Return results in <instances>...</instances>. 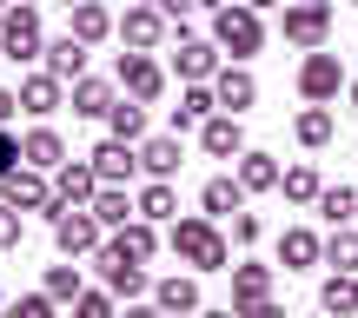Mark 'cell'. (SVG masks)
I'll return each instance as SVG.
<instances>
[{
	"mask_svg": "<svg viewBox=\"0 0 358 318\" xmlns=\"http://www.w3.org/2000/svg\"><path fill=\"white\" fill-rule=\"evenodd\" d=\"M166 245L186 259V266H199V272H232V266H226V259H232V245H226V232H219L206 212H199V219H173Z\"/></svg>",
	"mask_w": 358,
	"mask_h": 318,
	"instance_id": "1",
	"label": "cell"
},
{
	"mask_svg": "<svg viewBox=\"0 0 358 318\" xmlns=\"http://www.w3.org/2000/svg\"><path fill=\"white\" fill-rule=\"evenodd\" d=\"M213 40H219L226 53H232V60L259 53V47H266V27H259V7H245V0H239V7H219V13H213Z\"/></svg>",
	"mask_w": 358,
	"mask_h": 318,
	"instance_id": "2",
	"label": "cell"
},
{
	"mask_svg": "<svg viewBox=\"0 0 358 318\" xmlns=\"http://www.w3.org/2000/svg\"><path fill=\"white\" fill-rule=\"evenodd\" d=\"M0 199L20 205V212H47V219H60V192L40 179V166H13V173L0 179Z\"/></svg>",
	"mask_w": 358,
	"mask_h": 318,
	"instance_id": "3",
	"label": "cell"
},
{
	"mask_svg": "<svg viewBox=\"0 0 358 318\" xmlns=\"http://www.w3.org/2000/svg\"><path fill=\"white\" fill-rule=\"evenodd\" d=\"M345 66H338V53H306V66H299V93H306V106H332L338 93H345Z\"/></svg>",
	"mask_w": 358,
	"mask_h": 318,
	"instance_id": "4",
	"label": "cell"
},
{
	"mask_svg": "<svg viewBox=\"0 0 358 318\" xmlns=\"http://www.w3.org/2000/svg\"><path fill=\"white\" fill-rule=\"evenodd\" d=\"M285 40L319 53L325 40H332V7H325V0H292V7H285Z\"/></svg>",
	"mask_w": 358,
	"mask_h": 318,
	"instance_id": "5",
	"label": "cell"
},
{
	"mask_svg": "<svg viewBox=\"0 0 358 318\" xmlns=\"http://www.w3.org/2000/svg\"><path fill=\"white\" fill-rule=\"evenodd\" d=\"M53 245H60V259H80L100 245V212L93 205H60V219H53Z\"/></svg>",
	"mask_w": 358,
	"mask_h": 318,
	"instance_id": "6",
	"label": "cell"
},
{
	"mask_svg": "<svg viewBox=\"0 0 358 318\" xmlns=\"http://www.w3.org/2000/svg\"><path fill=\"white\" fill-rule=\"evenodd\" d=\"M0 53L7 60H40V7H7L0 13Z\"/></svg>",
	"mask_w": 358,
	"mask_h": 318,
	"instance_id": "7",
	"label": "cell"
},
{
	"mask_svg": "<svg viewBox=\"0 0 358 318\" xmlns=\"http://www.w3.org/2000/svg\"><path fill=\"white\" fill-rule=\"evenodd\" d=\"M166 20H173V13L159 7V0H140V7L120 13V40H127L133 53H153L159 40H166Z\"/></svg>",
	"mask_w": 358,
	"mask_h": 318,
	"instance_id": "8",
	"label": "cell"
},
{
	"mask_svg": "<svg viewBox=\"0 0 358 318\" xmlns=\"http://www.w3.org/2000/svg\"><path fill=\"white\" fill-rule=\"evenodd\" d=\"M120 87H127V100H146V106H153L159 100V93H166V66H159L153 60V53H120Z\"/></svg>",
	"mask_w": 358,
	"mask_h": 318,
	"instance_id": "9",
	"label": "cell"
},
{
	"mask_svg": "<svg viewBox=\"0 0 358 318\" xmlns=\"http://www.w3.org/2000/svg\"><path fill=\"white\" fill-rule=\"evenodd\" d=\"M87 159H93V173H100L106 186H120V179H133V173H140V146H133V140H113V133H106V140L93 146Z\"/></svg>",
	"mask_w": 358,
	"mask_h": 318,
	"instance_id": "10",
	"label": "cell"
},
{
	"mask_svg": "<svg viewBox=\"0 0 358 318\" xmlns=\"http://www.w3.org/2000/svg\"><path fill=\"white\" fill-rule=\"evenodd\" d=\"M100 279H106V292H127V298L146 292V266H140V259H127L120 245H100Z\"/></svg>",
	"mask_w": 358,
	"mask_h": 318,
	"instance_id": "11",
	"label": "cell"
},
{
	"mask_svg": "<svg viewBox=\"0 0 358 318\" xmlns=\"http://www.w3.org/2000/svg\"><path fill=\"white\" fill-rule=\"evenodd\" d=\"M100 186H106V179L93 173V159H66V166H60V179H53L60 205H93V199H100Z\"/></svg>",
	"mask_w": 358,
	"mask_h": 318,
	"instance_id": "12",
	"label": "cell"
},
{
	"mask_svg": "<svg viewBox=\"0 0 358 318\" xmlns=\"http://www.w3.org/2000/svg\"><path fill=\"white\" fill-rule=\"evenodd\" d=\"M199 146H206L213 159H239V153H245V127H239V113H213V120L199 127Z\"/></svg>",
	"mask_w": 358,
	"mask_h": 318,
	"instance_id": "13",
	"label": "cell"
},
{
	"mask_svg": "<svg viewBox=\"0 0 358 318\" xmlns=\"http://www.w3.org/2000/svg\"><path fill=\"white\" fill-rule=\"evenodd\" d=\"M213 93H219V113H245V106L259 100V80L245 73V66H219V73H213Z\"/></svg>",
	"mask_w": 358,
	"mask_h": 318,
	"instance_id": "14",
	"label": "cell"
},
{
	"mask_svg": "<svg viewBox=\"0 0 358 318\" xmlns=\"http://www.w3.org/2000/svg\"><path fill=\"white\" fill-rule=\"evenodd\" d=\"M213 113H219V93L206 87V80H186V93H179V106H173V133H186V127H206Z\"/></svg>",
	"mask_w": 358,
	"mask_h": 318,
	"instance_id": "15",
	"label": "cell"
},
{
	"mask_svg": "<svg viewBox=\"0 0 358 318\" xmlns=\"http://www.w3.org/2000/svg\"><path fill=\"white\" fill-rule=\"evenodd\" d=\"M173 66H179V80H213V73H219V40H192V34H179Z\"/></svg>",
	"mask_w": 358,
	"mask_h": 318,
	"instance_id": "16",
	"label": "cell"
},
{
	"mask_svg": "<svg viewBox=\"0 0 358 318\" xmlns=\"http://www.w3.org/2000/svg\"><path fill=\"white\" fill-rule=\"evenodd\" d=\"M40 60H47V73H53V80H66V87H73V80H87V40L66 34V40H53Z\"/></svg>",
	"mask_w": 358,
	"mask_h": 318,
	"instance_id": "17",
	"label": "cell"
},
{
	"mask_svg": "<svg viewBox=\"0 0 358 318\" xmlns=\"http://www.w3.org/2000/svg\"><path fill=\"white\" fill-rule=\"evenodd\" d=\"M319 259H325V239H319V232H306V226L279 232V266L285 272H306V266H319Z\"/></svg>",
	"mask_w": 358,
	"mask_h": 318,
	"instance_id": "18",
	"label": "cell"
},
{
	"mask_svg": "<svg viewBox=\"0 0 358 318\" xmlns=\"http://www.w3.org/2000/svg\"><path fill=\"white\" fill-rule=\"evenodd\" d=\"M20 166H40V173H60V166H66V146H60V133H53V127H34V133L20 140Z\"/></svg>",
	"mask_w": 358,
	"mask_h": 318,
	"instance_id": "19",
	"label": "cell"
},
{
	"mask_svg": "<svg viewBox=\"0 0 358 318\" xmlns=\"http://www.w3.org/2000/svg\"><path fill=\"white\" fill-rule=\"evenodd\" d=\"M153 305L166 312V318H199V285L173 272V279H159V285H153Z\"/></svg>",
	"mask_w": 358,
	"mask_h": 318,
	"instance_id": "20",
	"label": "cell"
},
{
	"mask_svg": "<svg viewBox=\"0 0 358 318\" xmlns=\"http://www.w3.org/2000/svg\"><path fill=\"white\" fill-rule=\"evenodd\" d=\"M60 100H66V80H53V73H27L20 80V106L27 113L47 120V113H60Z\"/></svg>",
	"mask_w": 358,
	"mask_h": 318,
	"instance_id": "21",
	"label": "cell"
},
{
	"mask_svg": "<svg viewBox=\"0 0 358 318\" xmlns=\"http://www.w3.org/2000/svg\"><path fill=\"white\" fill-rule=\"evenodd\" d=\"M179 159H186V153H179V133H159V140L140 146V173H153V179H173Z\"/></svg>",
	"mask_w": 358,
	"mask_h": 318,
	"instance_id": "22",
	"label": "cell"
},
{
	"mask_svg": "<svg viewBox=\"0 0 358 318\" xmlns=\"http://www.w3.org/2000/svg\"><path fill=\"white\" fill-rule=\"evenodd\" d=\"M73 113L80 120H106V113H113V80H73Z\"/></svg>",
	"mask_w": 358,
	"mask_h": 318,
	"instance_id": "23",
	"label": "cell"
},
{
	"mask_svg": "<svg viewBox=\"0 0 358 318\" xmlns=\"http://www.w3.org/2000/svg\"><path fill=\"white\" fill-rule=\"evenodd\" d=\"M272 298V266H232V312Z\"/></svg>",
	"mask_w": 358,
	"mask_h": 318,
	"instance_id": "24",
	"label": "cell"
},
{
	"mask_svg": "<svg viewBox=\"0 0 358 318\" xmlns=\"http://www.w3.org/2000/svg\"><path fill=\"white\" fill-rule=\"evenodd\" d=\"M279 159H272V153H252V146H245V153H239V186L245 192H272V186H279Z\"/></svg>",
	"mask_w": 358,
	"mask_h": 318,
	"instance_id": "25",
	"label": "cell"
},
{
	"mask_svg": "<svg viewBox=\"0 0 358 318\" xmlns=\"http://www.w3.org/2000/svg\"><path fill=\"white\" fill-rule=\"evenodd\" d=\"M199 205H206V219H232L245 205V186H239V179H206Z\"/></svg>",
	"mask_w": 358,
	"mask_h": 318,
	"instance_id": "26",
	"label": "cell"
},
{
	"mask_svg": "<svg viewBox=\"0 0 358 318\" xmlns=\"http://www.w3.org/2000/svg\"><path fill=\"white\" fill-rule=\"evenodd\" d=\"M113 245H120L127 259H140V266H146V259L159 252V232H153V219H140V212H133L127 226H120V239H113Z\"/></svg>",
	"mask_w": 358,
	"mask_h": 318,
	"instance_id": "27",
	"label": "cell"
},
{
	"mask_svg": "<svg viewBox=\"0 0 358 318\" xmlns=\"http://www.w3.org/2000/svg\"><path fill=\"white\" fill-rule=\"evenodd\" d=\"M299 146H312V153H319V146H332V133H338V120H332V106H306V113H299Z\"/></svg>",
	"mask_w": 358,
	"mask_h": 318,
	"instance_id": "28",
	"label": "cell"
},
{
	"mask_svg": "<svg viewBox=\"0 0 358 318\" xmlns=\"http://www.w3.org/2000/svg\"><path fill=\"white\" fill-rule=\"evenodd\" d=\"M73 34L87 40V47L113 34V13H106V0H73Z\"/></svg>",
	"mask_w": 358,
	"mask_h": 318,
	"instance_id": "29",
	"label": "cell"
},
{
	"mask_svg": "<svg viewBox=\"0 0 358 318\" xmlns=\"http://www.w3.org/2000/svg\"><path fill=\"white\" fill-rule=\"evenodd\" d=\"M133 205H140V219H153V226H159V219H179V192H173V179H153V186H146Z\"/></svg>",
	"mask_w": 358,
	"mask_h": 318,
	"instance_id": "30",
	"label": "cell"
},
{
	"mask_svg": "<svg viewBox=\"0 0 358 318\" xmlns=\"http://www.w3.org/2000/svg\"><path fill=\"white\" fill-rule=\"evenodd\" d=\"M279 192L292 205H319V192H325V179H319V166H292V173L279 179Z\"/></svg>",
	"mask_w": 358,
	"mask_h": 318,
	"instance_id": "31",
	"label": "cell"
},
{
	"mask_svg": "<svg viewBox=\"0 0 358 318\" xmlns=\"http://www.w3.org/2000/svg\"><path fill=\"white\" fill-rule=\"evenodd\" d=\"M106 127H113V140H146V100H113Z\"/></svg>",
	"mask_w": 358,
	"mask_h": 318,
	"instance_id": "32",
	"label": "cell"
},
{
	"mask_svg": "<svg viewBox=\"0 0 358 318\" xmlns=\"http://www.w3.org/2000/svg\"><path fill=\"white\" fill-rule=\"evenodd\" d=\"M319 212L332 219V226H358V192L352 186H325L319 192Z\"/></svg>",
	"mask_w": 358,
	"mask_h": 318,
	"instance_id": "33",
	"label": "cell"
},
{
	"mask_svg": "<svg viewBox=\"0 0 358 318\" xmlns=\"http://www.w3.org/2000/svg\"><path fill=\"white\" fill-rule=\"evenodd\" d=\"M319 312H332V318H345V312H358V285L338 272V279H325L319 285Z\"/></svg>",
	"mask_w": 358,
	"mask_h": 318,
	"instance_id": "34",
	"label": "cell"
},
{
	"mask_svg": "<svg viewBox=\"0 0 358 318\" xmlns=\"http://www.w3.org/2000/svg\"><path fill=\"white\" fill-rule=\"evenodd\" d=\"M325 266L358 272V226H332V239H325Z\"/></svg>",
	"mask_w": 358,
	"mask_h": 318,
	"instance_id": "35",
	"label": "cell"
},
{
	"mask_svg": "<svg viewBox=\"0 0 358 318\" xmlns=\"http://www.w3.org/2000/svg\"><path fill=\"white\" fill-rule=\"evenodd\" d=\"M93 212H100V226H127V219L140 212V205H133V199H127L120 186H100V199H93Z\"/></svg>",
	"mask_w": 358,
	"mask_h": 318,
	"instance_id": "36",
	"label": "cell"
},
{
	"mask_svg": "<svg viewBox=\"0 0 358 318\" xmlns=\"http://www.w3.org/2000/svg\"><path fill=\"white\" fill-rule=\"evenodd\" d=\"M80 292H87V285H80V266H73V259L47 272V298H53V305H73Z\"/></svg>",
	"mask_w": 358,
	"mask_h": 318,
	"instance_id": "37",
	"label": "cell"
},
{
	"mask_svg": "<svg viewBox=\"0 0 358 318\" xmlns=\"http://www.w3.org/2000/svg\"><path fill=\"white\" fill-rule=\"evenodd\" d=\"M73 318H120L113 312V292H80L73 298Z\"/></svg>",
	"mask_w": 358,
	"mask_h": 318,
	"instance_id": "38",
	"label": "cell"
},
{
	"mask_svg": "<svg viewBox=\"0 0 358 318\" xmlns=\"http://www.w3.org/2000/svg\"><path fill=\"white\" fill-rule=\"evenodd\" d=\"M20 205H7V199H0V252H13V245H20Z\"/></svg>",
	"mask_w": 358,
	"mask_h": 318,
	"instance_id": "39",
	"label": "cell"
},
{
	"mask_svg": "<svg viewBox=\"0 0 358 318\" xmlns=\"http://www.w3.org/2000/svg\"><path fill=\"white\" fill-rule=\"evenodd\" d=\"M7 318H53V298L34 292V298H20V305H7Z\"/></svg>",
	"mask_w": 358,
	"mask_h": 318,
	"instance_id": "40",
	"label": "cell"
},
{
	"mask_svg": "<svg viewBox=\"0 0 358 318\" xmlns=\"http://www.w3.org/2000/svg\"><path fill=\"white\" fill-rule=\"evenodd\" d=\"M232 239L252 245V239H259V212H245V205H239V212H232Z\"/></svg>",
	"mask_w": 358,
	"mask_h": 318,
	"instance_id": "41",
	"label": "cell"
},
{
	"mask_svg": "<svg viewBox=\"0 0 358 318\" xmlns=\"http://www.w3.org/2000/svg\"><path fill=\"white\" fill-rule=\"evenodd\" d=\"M13 159H20V140H13V133H7V127H0V179H7V173H13Z\"/></svg>",
	"mask_w": 358,
	"mask_h": 318,
	"instance_id": "42",
	"label": "cell"
},
{
	"mask_svg": "<svg viewBox=\"0 0 358 318\" xmlns=\"http://www.w3.org/2000/svg\"><path fill=\"white\" fill-rule=\"evenodd\" d=\"M239 318H285V312L272 305V298H259V305H239Z\"/></svg>",
	"mask_w": 358,
	"mask_h": 318,
	"instance_id": "43",
	"label": "cell"
},
{
	"mask_svg": "<svg viewBox=\"0 0 358 318\" xmlns=\"http://www.w3.org/2000/svg\"><path fill=\"white\" fill-rule=\"evenodd\" d=\"M13 113H20V93H13V87H0V127H7Z\"/></svg>",
	"mask_w": 358,
	"mask_h": 318,
	"instance_id": "44",
	"label": "cell"
},
{
	"mask_svg": "<svg viewBox=\"0 0 358 318\" xmlns=\"http://www.w3.org/2000/svg\"><path fill=\"white\" fill-rule=\"evenodd\" d=\"M159 7H166L173 20H186V13H192V7H206V0H159Z\"/></svg>",
	"mask_w": 358,
	"mask_h": 318,
	"instance_id": "45",
	"label": "cell"
},
{
	"mask_svg": "<svg viewBox=\"0 0 358 318\" xmlns=\"http://www.w3.org/2000/svg\"><path fill=\"white\" fill-rule=\"evenodd\" d=\"M127 318H166L159 305H127Z\"/></svg>",
	"mask_w": 358,
	"mask_h": 318,
	"instance_id": "46",
	"label": "cell"
},
{
	"mask_svg": "<svg viewBox=\"0 0 358 318\" xmlns=\"http://www.w3.org/2000/svg\"><path fill=\"white\" fill-rule=\"evenodd\" d=\"M199 318H239V312H206V305H199Z\"/></svg>",
	"mask_w": 358,
	"mask_h": 318,
	"instance_id": "47",
	"label": "cell"
},
{
	"mask_svg": "<svg viewBox=\"0 0 358 318\" xmlns=\"http://www.w3.org/2000/svg\"><path fill=\"white\" fill-rule=\"evenodd\" d=\"M245 7H279V0H245Z\"/></svg>",
	"mask_w": 358,
	"mask_h": 318,
	"instance_id": "48",
	"label": "cell"
},
{
	"mask_svg": "<svg viewBox=\"0 0 358 318\" xmlns=\"http://www.w3.org/2000/svg\"><path fill=\"white\" fill-rule=\"evenodd\" d=\"M345 100H352V106H358V87H345Z\"/></svg>",
	"mask_w": 358,
	"mask_h": 318,
	"instance_id": "49",
	"label": "cell"
},
{
	"mask_svg": "<svg viewBox=\"0 0 358 318\" xmlns=\"http://www.w3.org/2000/svg\"><path fill=\"white\" fill-rule=\"evenodd\" d=\"M60 7H73V0H60Z\"/></svg>",
	"mask_w": 358,
	"mask_h": 318,
	"instance_id": "50",
	"label": "cell"
},
{
	"mask_svg": "<svg viewBox=\"0 0 358 318\" xmlns=\"http://www.w3.org/2000/svg\"><path fill=\"white\" fill-rule=\"evenodd\" d=\"M0 13H7V0H0Z\"/></svg>",
	"mask_w": 358,
	"mask_h": 318,
	"instance_id": "51",
	"label": "cell"
},
{
	"mask_svg": "<svg viewBox=\"0 0 358 318\" xmlns=\"http://www.w3.org/2000/svg\"><path fill=\"white\" fill-rule=\"evenodd\" d=\"M352 7H358V0H352Z\"/></svg>",
	"mask_w": 358,
	"mask_h": 318,
	"instance_id": "52",
	"label": "cell"
},
{
	"mask_svg": "<svg viewBox=\"0 0 358 318\" xmlns=\"http://www.w3.org/2000/svg\"><path fill=\"white\" fill-rule=\"evenodd\" d=\"M325 318H332V312H325Z\"/></svg>",
	"mask_w": 358,
	"mask_h": 318,
	"instance_id": "53",
	"label": "cell"
},
{
	"mask_svg": "<svg viewBox=\"0 0 358 318\" xmlns=\"http://www.w3.org/2000/svg\"><path fill=\"white\" fill-rule=\"evenodd\" d=\"M352 285H358V279H352Z\"/></svg>",
	"mask_w": 358,
	"mask_h": 318,
	"instance_id": "54",
	"label": "cell"
}]
</instances>
